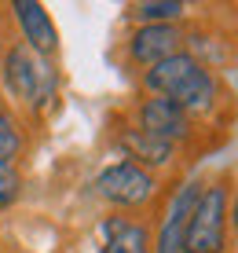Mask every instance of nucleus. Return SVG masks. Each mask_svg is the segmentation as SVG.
<instances>
[{
    "instance_id": "obj_1",
    "label": "nucleus",
    "mask_w": 238,
    "mask_h": 253,
    "mask_svg": "<svg viewBox=\"0 0 238 253\" xmlns=\"http://www.w3.org/2000/svg\"><path fill=\"white\" fill-rule=\"evenodd\" d=\"M139 84L147 95L172 99L205 128H220V136H231L227 125L235 121V95L224 88V77L209 70L191 48L143 70Z\"/></svg>"
},
{
    "instance_id": "obj_2",
    "label": "nucleus",
    "mask_w": 238,
    "mask_h": 253,
    "mask_svg": "<svg viewBox=\"0 0 238 253\" xmlns=\"http://www.w3.org/2000/svg\"><path fill=\"white\" fill-rule=\"evenodd\" d=\"M231 195L235 172L220 169L201 180L198 202L191 209L187 231H183V253H231Z\"/></svg>"
},
{
    "instance_id": "obj_3",
    "label": "nucleus",
    "mask_w": 238,
    "mask_h": 253,
    "mask_svg": "<svg viewBox=\"0 0 238 253\" xmlns=\"http://www.w3.org/2000/svg\"><path fill=\"white\" fill-rule=\"evenodd\" d=\"M0 81H4L7 95L30 114H44L59 95V70L51 59L37 55L26 48L22 41H11L0 55Z\"/></svg>"
},
{
    "instance_id": "obj_4",
    "label": "nucleus",
    "mask_w": 238,
    "mask_h": 253,
    "mask_svg": "<svg viewBox=\"0 0 238 253\" xmlns=\"http://www.w3.org/2000/svg\"><path fill=\"white\" fill-rule=\"evenodd\" d=\"M132 121H136L143 132H151L165 143H172L176 151H198L201 143V132L205 125L195 121L183 107H176L172 99H161V95H143L132 110Z\"/></svg>"
},
{
    "instance_id": "obj_5",
    "label": "nucleus",
    "mask_w": 238,
    "mask_h": 253,
    "mask_svg": "<svg viewBox=\"0 0 238 253\" xmlns=\"http://www.w3.org/2000/svg\"><path fill=\"white\" fill-rule=\"evenodd\" d=\"M95 191H99L103 202H110L121 213H139V209H147L158 198L161 184H158L154 172H147V169L121 158V162H110L95 176Z\"/></svg>"
},
{
    "instance_id": "obj_6",
    "label": "nucleus",
    "mask_w": 238,
    "mask_h": 253,
    "mask_svg": "<svg viewBox=\"0 0 238 253\" xmlns=\"http://www.w3.org/2000/svg\"><path fill=\"white\" fill-rule=\"evenodd\" d=\"M187 51V26L183 22H154V26H136L132 37L125 41V55L132 66L151 70L154 63L169 55Z\"/></svg>"
},
{
    "instance_id": "obj_7",
    "label": "nucleus",
    "mask_w": 238,
    "mask_h": 253,
    "mask_svg": "<svg viewBox=\"0 0 238 253\" xmlns=\"http://www.w3.org/2000/svg\"><path fill=\"white\" fill-rule=\"evenodd\" d=\"M201 180L205 176L180 180V184L169 191V198H165V206H161V216H158L154 253H183V231H187L191 209H195V202H198Z\"/></svg>"
},
{
    "instance_id": "obj_8",
    "label": "nucleus",
    "mask_w": 238,
    "mask_h": 253,
    "mask_svg": "<svg viewBox=\"0 0 238 253\" xmlns=\"http://www.w3.org/2000/svg\"><path fill=\"white\" fill-rule=\"evenodd\" d=\"M114 143H118V151L125 154V162L139 165V169H147V172H154V176H158V172H165V169H172L176 158H180V151H176L172 143H165V139L143 132L136 121H125V125L114 128Z\"/></svg>"
},
{
    "instance_id": "obj_9",
    "label": "nucleus",
    "mask_w": 238,
    "mask_h": 253,
    "mask_svg": "<svg viewBox=\"0 0 238 253\" xmlns=\"http://www.w3.org/2000/svg\"><path fill=\"white\" fill-rule=\"evenodd\" d=\"M11 15H15V22H19L22 44L33 48L44 59H55V51H59V30H55V22H51L48 7L37 4V0H15Z\"/></svg>"
},
{
    "instance_id": "obj_10",
    "label": "nucleus",
    "mask_w": 238,
    "mask_h": 253,
    "mask_svg": "<svg viewBox=\"0 0 238 253\" xmlns=\"http://www.w3.org/2000/svg\"><path fill=\"white\" fill-rule=\"evenodd\" d=\"M103 253H154L151 224L128 213H114L103 220Z\"/></svg>"
},
{
    "instance_id": "obj_11",
    "label": "nucleus",
    "mask_w": 238,
    "mask_h": 253,
    "mask_svg": "<svg viewBox=\"0 0 238 253\" xmlns=\"http://www.w3.org/2000/svg\"><path fill=\"white\" fill-rule=\"evenodd\" d=\"M128 19L139 22V26L183 22L187 19V4H183V0H143V4H128Z\"/></svg>"
},
{
    "instance_id": "obj_12",
    "label": "nucleus",
    "mask_w": 238,
    "mask_h": 253,
    "mask_svg": "<svg viewBox=\"0 0 238 253\" xmlns=\"http://www.w3.org/2000/svg\"><path fill=\"white\" fill-rule=\"evenodd\" d=\"M26 154V132H22V121L15 118V110L0 99V162L15 165Z\"/></svg>"
},
{
    "instance_id": "obj_13",
    "label": "nucleus",
    "mask_w": 238,
    "mask_h": 253,
    "mask_svg": "<svg viewBox=\"0 0 238 253\" xmlns=\"http://www.w3.org/2000/svg\"><path fill=\"white\" fill-rule=\"evenodd\" d=\"M19 198H22V172H19V165L0 162V213H7Z\"/></svg>"
},
{
    "instance_id": "obj_14",
    "label": "nucleus",
    "mask_w": 238,
    "mask_h": 253,
    "mask_svg": "<svg viewBox=\"0 0 238 253\" xmlns=\"http://www.w3.org/2000/svg\"><path fill=\"white\" fill-rule=\"evenodd\" d=\"M227 220H231V235L238 239V187H235V195H231V216H227Z\"/></svg>"
},
{
    "instance_id": "obj_15",
    "label": "nucleus",
    "mask_w": 238,
    "mask_h": 253,
    "mask_svg": "<svg viewBox=\"0 0 238 253\" xmlns=\"http://www.w3.org/2000/svg\"><path fill=\"white\" fill-rule=\"evenodd\" d=\"M235 92H238V84H235Z\"/></svg>"
}]
</instances>
